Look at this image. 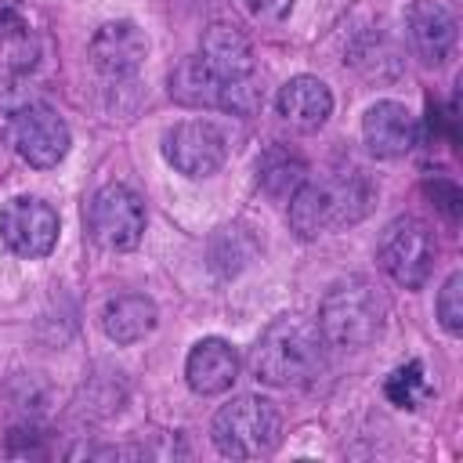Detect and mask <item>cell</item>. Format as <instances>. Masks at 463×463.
Instances as JSON below:
<instances>
[{"label": "cell", "instance_id": "obj_23", "mask_svg": "<svg viewBox=\"0 0 463 463\" xmlns=\"http://www.w3.org/2000/svg\"><path fill=\"white\" fill-rule=\"evenodd\" d=\"M423 188H427V195L434 199V206H438L449 221H456V217H459V210H463V192H459L449 177H434V181H427Z\"/></svg>", "mask_w": 463, "mask_h": 463}, {"label": "cell", "instance_id": "obj_21", "mask_svg": "<svg viewBox=\"0 0 463 463\" xmlns=\"http://www.w3.org/2000/svg\"><path fill=\"white\" fill-rule=\"evenodd\" d=\"M260 105H264V90H260L257 76H239V80L221 83V109L235 112V116H253Z\"/></svg>", "mask_w": 463, "mask_h": 463}, {"label": "cell", "instance_id": "obj_19", "mask_svg": "<svg viewBox=\"0 0 463 463\" xmlns=\"http://www.w3.org/2000/svg\"><path fill=\"white\" fill-rule=\"evenodd\" d=\"M0 65L14 72H25L36 65V40L22 22V14L0 18Z\"/></svg>", "mask_w": 463, "mask_h": 463}, {"label": "cell", "instance_id": "obj_9", "mask_svg": "<svg viewBox=\"0 0 463 463\" xmlns=\"http://www.w3.org/2000/svg\"><path fill=\"white\" fill-rule=\"evenodd\" d=\"M163 156L166 163L184 177H210L224 166L228 141L224 134L206 119H184L163 134Z\"/></svg>", "mask_w": 463, "mask_h": 463}, {"label": "cell", "instance_id": "obj_12", "mask_svg": "<svg viewBox=\"0 0 463 463\" xmlns=\"http://www.w3.org/2000/svg\"><path fill=\"white\" fill-rule=\"evenodd\" d=\"M362 137L373 156L398 159L416 145V119L402 101H376L362 116Z\"/></svg>", "mask_w": 463, "mask_h": 463}, {"label": "cell", "instance_id": "obj_4", "mask_svg": "<svg viewBox=\"0 0 463 463\" xmlns=\"http://www.w3.org/2000/svg\"><path fill=\"white\" fill-rule=\"evenodd\" d=\"M210 434H213L217 452H224L232 459H260V456L275 452V445L282 438V416H279L275 402H268L260 394H242L217 409Z\"/></svg>", "mask_w": 463, "mask_h": 463}, {"label": "cell", "instance_id": "obj_17", "mask_svg": "<svg viewBox=\"0 0 463 463\" xmlns=\"http://www.w3.org/2000/svg\"><path fill=\"white\" fill-rule=\"evenodd\" d=\"M221 76L195 54L170 72V98L188 109H221Z\"/></svg>", "mask_w": 463, "mask_h": 463}, {"label": "cell", "instance_id": "obj_6", "mask_svg": "<svg viewBox=\"0 0 463 463\" xmlns=\"http://www.w3.org/2000/svg\"><path fill=\"white\" fill-rule=\"evenodd\" d=\"M380 268L405 289H420L434 268V235L420 217H398L383 228L376 246Z\"/></svg>", "mask_w": 463, "mask_h": 463}, {"label": "cell", "instance_id": "obj_5", "mask_svg": "<svg viewBox=\"0 0 463 463\" xmlns=\"http://www.w3.org/2000/svg\"><path fill=\"white\" fill-rule=\"evenodd\" d=\"M4 134H7L11 148L36 170L58 166L72 141L65 119L43 101H25V105L11 109L4 119Z\"/></svg>", "mask_w": 463, "mask_h": 463}, {"label": "cell", "instance_id": "obj_1", "mask_svg": "<svg viewBox=\"0 0 463 463\" xmlns=\"http://www.w3.org/2000/svg\"><path fill=\"white\" fill-rule=\"evenodd\" d=\"M253 376L268 387H304L326 365V336L300 315L275 318L253 347Z\"/></svg>", "mask_w": 463, "mask_h": 463}, {"label": "cell", "instance_id": "obj_16", "mask_svg": "<svg viewBox=\"0 0 463 463\" xmlns=\"http://www.w3.org/2000/svg\"><path fill=\"white\" fill-rule=\"evenodd\" d=\"M156 304L141 293H123L112 297L101 311V329L112 344H137L141 336H148L156 329Z\"/></svg>", "mask_w": 463, "mask_h": 463}, {"label": "cell", "instance_id": "obj_14", "mask_svg": "<svg viewBox=\"0 0 463 463\" xmlns=\"http://www.w3.org/2000/svg\"><path fill=\"white\" fill-rule=\"evenodd\" d=\"M279 116L297 130H318L333 112V94L318 76H293L279 87Z\"/></svg>", "mask_w": 463, "mask_h": 463}, {"label": "cell", "instance_id": "obj_20", "mask_svg": "<svg viewBox=\"0 0 463 463\" xmlns=\"http://www.w3.org/2000/svg\"><path fill=\"white\" fill-rule=\"evenodd\" d=\"M383 391H387V398H391L398 409H416L420 402L430 398V383H427L420 362H405V365H398V369L387 376Z\"/></svg>", "mask_w": 463, "mask_h": 463}, {"label": "cell", "instance_id": "obj_22", "mask_svg": "<svg viewBox=\"0 0 463 463\" xmlns=\"http://www.w3.org/2000/svg\"><path fill=\"white\" fill-rule=\"evenodd\" d=\"M438 322L445 326V333L459 336L463 333V275L452 271L438 293Z\"/></svg>", "mask_w": 463, "mask_h": 463}, {"label": "cell", "instance_id": "obj_11", "mask_svg": "<svg viewBox=\"0 0 463 463\" xmlns=\"http://www.w3.org/2000/svg\"><path fill=\"white\" fill-rule=\"evenodd\" d=\"M405 25H409L412 51L420 54L423 65H441L452 54L456 18L449 14V7H441L434 0H412L409 11H405Z\"/></svg>", "mask_w": 463, "mask_h": 463}, {"label": "cell", "instance_id": "obj_10", "mask_svg": "<svg viewBox=\"0 0 463 463\" xmlns=\"http://www.w3.org/2000/svg\"><path fill=\"white\" fill-rule=\"evenodd\" d=\"M145 54H148V40H145V33H141L134 22H127V18L105 22V25L90 36V65H94L101 76H109V80L134 76V72L141 69Z\"/></svg>", "mask_w": 463, "mask_h": 463}, {"label": "cell", "instance_id": "obj_24", "mask_svg": "<svg viewBox=\"0 0 463 463\" xmlns=\"http://www.w3.org/2000/svg\"><path fill=\"white\" fill-rule=\"evenodd\" d=\"M242 4L257 22H282L293 7V0H242Z\"/></svg>", "mask_w": 463, "mask_h": 463}, {"label": "cell", "instance_id": "obj_2", "mask_svg": "<svg viewBox=\"0 0 463 463\" xmlns=\"http://www.w3.org/2000/svg\"><path fill=\"white\" fill-rule=\"evenodd\" d=\"M369 203H373V184L358 174L304 181L289 195V228L300 239H315L322 232H336L362 221L369 213Z\"/></svg>", "mask_w": 463, "mask_h": 463}, {"label": "cell", "instance_id": "obj_3", "mask_svg": "<svg viewBox=\"0 0 463 463\" xmlns=\"http://www.w3.org/2000/svg\"><path fill=\"white\" fill-rule=\"evenodd\" d=\"M383 318H387V300L362 275L333 282L318 307V329L336 347H365L369 340L380 336Z\"/></svg>", "mask_w": 463, "mask_h": 463}, {"label": "cell", "instance_id": "obj_7", "mask_svg": "<svg viewBox=\"0 0 463 463\" xmlns=\"http://www.w3.org/2000/svg\"><path fill=\"white\" fill-rule=\"evenodd\" d=\"M87 232L101 250H134L145 232V203L127 184H105L87 206Z\"/></svg>", "mask_w": 463, "mask_h": 463}, {"label": "cell", "instance_id": "obj_15", "mask_svg": "<svg viewBox=\"0 0 463 463\" xmlns=\"http://www.w3.org/2000/svg\"><path fill=\"white\" fill-rule=\"evenodd\" d=\"M221 80H239V76H253V47L250 40L235 29V25H210L203 36V54H199Z\"/></svg>", "mask_w": 463, "mask_h": 463}, {"label": "cell", "instance_id": "obj_18", "mask_svg": "<svg viewBox=\"0 0 463 463\" xmlns=\"http://www.w3.org/2000/svg\"><path fill=\"white\" fill-rule=\"evenodd\" d=\"M257 181L271 199H289L304 181H307V166L297 152H289L286 145H271L260 152L257 159Z\"/></svg>", "mask_w": 463, "mask_h": 463}, {"label": "cell", "instance_id": "obj_13", "mask_svg": "<svg viewBox=\"0 0 463 463\" xmlns=\"http://www.w3.org/2000/svg\"><path fill=\"white\" fill-rule=\"evenodd\" d=\"M235 376H239V354L228 340L206 336L188 351L184 380L195 394H221L235 383Z\"/></svg>", "mask_w": 463, "mask_h": 463}, {"label": "cell", "instance_id": "obj_8", "mask_svg": "<svg viewBox=\"0 0 463 463\" xmlns=\"http://www.w3.org/2000/svg\"><path fill=\"white\" fill-rule=\"evenodd\" d=\"M0 239L22 260H40L58 242V213L33 195H18L0 210Z\"/></svg>", "mask_w": 463, "mask_h": 463}, {"label": "cell", "instance_id": "obj_25", "mask_svg": "<svg viewBox=\"0 0 463 463\" xmlns=\"http://www.w3.org/2000/svg\"><path fill=\"white\" fill-rule=\"evenodd\" d=\"M18 14V0H0V18H11Z\"/></svg>", "mask_w": 463, "mask_h": 463}]
</instances>
